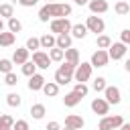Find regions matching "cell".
Wrapping results in <instances>:
<instances>
[{
	"label": "cell",
	"mask_w": 130,
	"mask_h": 130,
	"mask_svg": "<svg viewBox=\"0 0 130 130\" xmlns=\"http://www.w3.org/2000/svg\"><path fill=\"white\" fill-rule=\"evenodd\" d=\"M45 130H61V124H59V122H55V120H51V122L45 126Z\"/></svg>",
	"instance_id": "39"
},
{
	"label": "cell",
	"mask_w": 130,
	"mask_h": 130,
	"mask_svg": "<svg viewBox=\"0 0 130 130\" xmlns=\"http://www.w3.org/2000/svg\"><path fill=\"white\" fill-rule=\"evenodd\" d=\"M24 47H26L28 51H32V53H35V51H39V49H41V39H37V37H30V39L26 41V45H24Z\"/></svg>",
	"instance_id": "32"
},
{
	"label": "cell",
	"mask_w": 130,
	"mask_h": 130,
	"mask_svg": "<svg viewBox=\"0 0 130 130\" xmlns=\"http://www.w3.org/2000/svg\"><path fill=\"white\" fill-rule=\"evenodd\" d=\"M124 2H128V0H124Z\"/></svg>",
	"instance_id": "48"
},
{
	"label": "cell",
	"mask_w": 130,
	"mask_h": 130,
	"mask_svg": "<svg viewBox=\"0 0 130 130\" xmlns=\"http://www.w3.org/2000/svg\"><path fill=\"white\" fill-rule=\"evenodd\" d=\"M0 130H14V128H10V126H0Z\"/></svg>",
	"instance_id": "45"
},
{
	"label": "cell",
	"mask_w": 130,
	"mask_h": 130,
	"mask_svg": "<svg viewBox=\"0 0 130 130\" xmlns=\"http://www.w3.org/2000/svg\"><path fill=\"white\" fill-rule=\"evenodd\" d=\"M53 47H57V35H53V32L43 35L41 37V49H53Z\"/></svg>",
	"instance_id": "16"
},
{
	"label": "cell",
	"mask_w": 130,
	"mask_h": 130,
	"mask_svg": "<svg viewBox=\"0 0 130 130\" xmlns=\"http://www.w3.org/2000/svg\"><path fill=\"white\" fill-rule=\"evenodd\" d=\"M77 6H85V4H89V0H73Z\"/></svg>",
	"instance_id": "41"
},
{
	"label": "cell",
	"mask_w": 130,
	"mask_h": 130,
	"mask_svg": "<svg viewBox=\"0 0 130 130\" xmlns=\"http://www.w3.org/2000/svg\"><path fill=\"white\" fill-rule=\"evenodd\" d=\"M0 16L2 18H12L14 16V8H12V4H0Z\"/></svg>",
	"instance_id": "30"
},
{
	"label": "cell",
	"mask_w": 130,
	"mask_h": 130,
	"mask_svg": "<svg viewBox=\"0 0 130 130\" xmlns=\"http://www.w3.org/2000/svg\"><path fill=\"white\" fill-rule=\"evenodd\" d=\"M49 57H51V61H63L65 59V51L59 49V47H53V49H49Z\"/></svg>",
	"instance_id": "28"
},
{
	"label": "cell",
	"mask_w": 130,
	"mask_h": 130,
	"mask_svg": "<svg viewBox=\"0 0 130 130\" xmlns=\"http://www.w3.org/2000/svg\"><path fill=\"white\" fill-rule=\"evenodd\" d=\"M73 91H75L79 98H85V95L89 93V87H87L85 83H79V81H77V83H75V87H73Z\"/></svg>",
	"instance_id": "33"
},
{
	"label": "cell",
	"mask_w": 130,
	"mask_h": 130,
	"mask_svg": "<svg viewBox=\"0 0 130 130\" xmlns=\"http://www.w3.org/2000/svg\"><path fill=\"white\" fill-rule=\"evenodd\" d=\"M0 126H10V128H14V118H12L10 114H2V116H0Z\"/></svg>",
	"instance_id": "36"
},
{
	"label": "cell",
	"mask_w": 130,
	"mask_h": 130,
	"mask_svg": "<svg viewBox=\"0 0 130 130\" xmlns=\"http://www.w3.org/2000/svg\"><path fill=\"white\" fill-rule=\"evenodd\" d=\"M85 26H87L89 32H95V35H102V32L106 30V22H104V18H100V16H95V14L87 16Z\"/></svg>",
	"instance_id": "6"
},
{
	"label": "cell",
	"mask_w": 130,
	"mask_h": 130,
	"mask_svg": "<svg viewBox=\"0 0 130 130\" xmlns=\"http://www.w3.org/2000/svg\"><path fill=\"white\" fill-rule=\"evenodd\" d=\"M122 124H124L122 116H102V120L98 124V130H116Z\"/></svg>",
	"instance_id": "3"
},
{
	"label": "cell",
	"mask_w": 130,
	"mask_h": 130,
	"mask_svg": "<svg viewBox=\"0 0 130 130\" xmlns=\"http://www.w3.org/2000/svg\"><path fill=\"white\" fill-rule=\"evenodd\" d=\"M114 12H116V14H120V16H124V14H128V12H130V4H128V2H124V0H118V2H116V6H114Z\"/></svg>",
	"instance_id": "25"
},
{
	"label": "cell",
	"mask_w": 130,
	"mask_h": 130,
	"mask_svg": "<svg viewBox=\"0 0 130 130\" xmlns=\"http://www.w3.org/2000/svg\"><path fill=\"white\" fill-rule=\"evenodd\" d=\"M28 49L26 47H20V49H14V55H12V63H16V65H24L26 61H28Z\"/></svg>",
	"instance_id": "14"
},
{
	"label": "cell",
	"mask_w": 130,
	"mask_h": 130,
	"mask_svg": "<svg viewBox=\"0 0 130 130\" xmlns=\"http://www.w3.org/2000/svg\"><path fill=\"white\" fill-rule=\"evenodd\" d=\"M71 43H73V37L69 35V32H61V35H57V47L59 49H69L71 47Z\"/></svg>",
	"instance_id": "18"
},
{
	"label": "cell",
	"mask_w": 130,
	"mask_h": 130,
	"mask_svg": "<svg viewBox=\"0 0 130 130\" xmlns=\"http://www.w3.org/2000/svg\"><path fill=\"white\" fill-rule=\"evenodd\" d=\"M91 110H93V114H98V116H108L110 104H108L106 98H95V100L91 102Z\"/></svg>",
	"instance_id": "10"
},
{
	"label": "cell",
	"mask_w": 130,
	"mask_h": 130,
	"mask_svg": "<svg viewBox=\"0 0 130 130\" xmlns=\"http://www.w3.org/2000/svg\"><path fill=\"white\" fill-rule=\"evenodd\" d=\"M124 69L130 73V59H126V61H124Z\"/></svg>",
	"instance_id": "42"
},
{
	"label": "cell",
	"mask_w": 130,
	"mask_h": 130,
	"mask_svg": "<svg viewBox=\"0 0 130 130\" xmlns=\"http://www.w3.org/2000/svg\"><path fill=\"white\" fill-rule=\"evenodd\" d=\"M32 61H35V65L39 69H49V65H51V57L45 51H35L32 53Z\"/></svg>",
	"instance_id": "11"
},
{
	"label": "cell",
	"mask_w": 130,
	"mask_h": 130,
	"mask_svg": "<svg viewBox=\"0 0 130 130\" xmlns=\"http://www.w3.org/2000/svg\"><path fill=\"white\" fill-rule=\"evenodd\" d=\"M41 91H43L47 98H55V95L59 93V83H57V81H47Z\"/></svg>",
	"instance_id": "19"
},
{
	"label": "cell",
	"mask_w": 130,
	"mask_h": 130,
	"mask_svg": "<svg viewBox=\"0 0 130 130\" xmlns=\"http://www.w3.org/2000/svg\"><path fill=\"white\" fill-rule=\"evenodd\" d=\"M14 39H16L14 32L2 30V32H0V47H12V45H14Z\"/></svg>",
	"instance_id": "22"
},
{
	"label": "cell",
	"mask_w": 130,
	"mask_h": 130,
	"mask_svg": "<svg viewBox=\"0 0 130 130\" xmlns=\"http://www.w3.org/2000/svg\"><path fill=\"white\" fill-rule=\"evenodd\" d=\"M91 87H93V91H98V93L104 91V89L108 87V85H106V77H95V79L91 81Z\"/></svg>",
	"instance_id": "31"
},
{
	"label": "cell",
	"mask_w": 130,
	"mask_h": 130,
	"mask_svg": "<svg viewBox=\"0 0 130 130\" xmlns=\"http://www.w3.org/2000/svg\"><path fill=\"white\" fill-rule=\"evenodd\" d=\"M120 41L126 43V45H130V28H124V30L120 32Z\"/></svg>",
	"instance_id": "38"
},
{
	"label": "cell",
	"mask_w": 130,
	"mask_h": 130,
	"mask_svg": "<svg viewBox=\"0 0 130 130\" xmlns=\"http://www.w3.org/2000/svg\"><path fill=\"white\" fill-rule=\"evenodd\" d=\"M65 61H69V63H73V65H79V51L73 49V47L65 49Z\"/></svg>",
	"instance_id": "23"
},
{
	"label": "cell",
	"mask_w": 130,
	"mask_h": 130,
	"mask_svg": "<svg viewBox=\"0 0 130 130\" xmlns=\"http://www.w3.org/2000/svg\"><path fill=\"white\" fill-rule=\"evenodd\" d=\"M120 130H130V122H124V124L120 126Z\"/></svg>",
	"instance_id": "43"
},
{
	"label": "cell",
	"mask_w": 130,
	"mask_h": 130,
	"mask_svg": "<svg viewBox=\"0 0 130 130\" xmlns=\"http://www.w3.org/2000/svg\"><path fill=\"white\" fill-rule=\"evenodd\" d=\"M8 30H10V32H14V35H16V32H20V30H22V22H20L16 16L8 18Z\"/></svg>",
	"instance_id": "26"
},
{
	"label": "cell",
	"mask_w": 130,
	"mask_h": 130,
	"mask_svg": "<svg viewBox=\"0 0 130 130\" xmlns=\"http://www.w3.org/2000/svg\"><path fill=\"white\" fill-rule=\"evenodd\" d=\"M108 61H110V55H108V49H98L93 55H91V65L93 67H106L108 65Z\"/></svg>",
	"instance_id": "9"
},
{
	"label": "cell",
	"mask_w": 130,
	"mask_h": 130,
	"mask_svg": "<svg viewBox=\"0 0 130 130\" xmlns=\"http://www.w3.org/2000/svg\"><path fill=\"white\" fill-rule=\"evenodd\" d=\"M45 83H47V81H45V77H43L41 73H35V75L28 77V89H30V91H39V89H43Z\"/></svg>",
	"instance_id": "15"
},
{
	"label": "cell",
	"mask_w": 130,
	"mask_h": 130,
	"mask_svg": "<svg viewBox=\"0 0 130 130\" xmlns=\"http://www.w3.org/2000/svg\"><path fill=\"white\" fill-rule=\"evenodd\" d=\"M39 0H18V4L20 6H24V8H30V6H35Z\"/></svg>",
	"instance_id": "40"
},
{
	"label": "cell",
	"mask_w": 130,
	"mask_h": 130,
	"mask_svg": "<svg viewBox=\"0 0 130 130\" xmlns=\"http://www.w3.org/2000/svg\"><path fill=\"white\" fill-rule=\"evenodd\" d=\"M91 69H93V65H91V63H79V65L75 67L73 79H75V81H79V83L89 81V77H91Z\"/></svg>",
	"instance_id": "5"
},
{
	"label": "cell",
	"mask_w": 130,
	"mask_h": 130,
	"mask_svg": "<svg viewBox=\"0 0 130 130\" xmlns=\"http://www.w3.org/2000/svg\"><path fill=\"white\" fill-rule=\"evenodd\" d=\"M75 67H77V65H73V63L65 61V63L55 71V81H57L59 85H67V83H71L73 73H75Z\"/></svg>",
	"instance_id": "2"
},
{
	"label": "cell",
	"mask_w": 130,
	"mask_h": 130,
	"mask_svg": "<svg viewBox=\"0 0 130 130\" xmlns=\"http://www.w3.org/2000/svg\"><path fill=\"white\" fill-rule=\"evenodd\" d=\"M87 8H89L91 14H104V12L110 10V4H108L106 0H89Z\"/></svg>",
	"instance_id": "12"
},
{
	"label": "cell",
	"mask_w": 130,
	"mask_h": 130,
	"mask_svg": "<svg viewBox=\"0 0 130 130\" xmlns=\"http://www.w3.org/2000/svg\"><path fill=\"white\" fill-rule=\"evenodd\" d=\"M4 83H6V85H10V87H14V85L18 83L16 73H12V71H10V73H6V75H4Z\"/></svg>",
	"instance_id": "35"
},
{
	"label": "cell",
	"mask_w": 130,
	"mask_h": 130,
	"mask_svg": "<svg viewBox=\"0 0 130 130\" xmlns=\"http://www.w3.org/2000/svg\"><path fill=\"white\" fill-rule=\"evenodd\" d=\"M71 20L67 18V16H63V18H53L51 20V32L53 35H61V32H71Z\"/></svg>",
	"instance_id": "4"
},
{
	"label": "cell",
	"mask_w": 130,
	"mask_h": 130,
	"mask_svg": "<svg viewBox=\"0 0 130 130\" xmlns=\"http://www.w3.org/2000/svg\"><path fill=\"white\" fill-rule=\"evenodd\" d=\"M4 30V20H2V16H0V32Z\"/></svg>",
	"instance_id": "44"
},
{
	"label": "cell",
	"mask_w": 130,
	"mask_h": 130,
	"mask_svg": "<svg viewBox=\"0 0 130 130\" xmlns=\"http://www.w3.org/2000/svg\"><path fill=\"white\" fill-rule=\"evenodd\" d=\"M47 2H55V0H47Z\"/></svg>",
	"instance_id": "47"
},
{
	"label": "cell",
	"mask_w": 130,
	"mask_h": 130,
	"mask_svg": "<svg viewBox=\"0 0 130 130\" xmlns=\"http://www.w3.org/2000/svg\"><path fill=\"white\" fill-rule=\"evenodd\" d=\"M6 104H8L10 108H18V106L22 104V98H20V93H16V91H10V93L6 95Z\"/></svg>",
	"instance_id": "24"
},
{
	"label": "cell",
	"mask_w": 130,
	"mask_h": 130,
	"mask_svg": "<svg viewBox=\"0 0 130 130\" xmlns=\"http://www.w3.org/2000/svg\"><path fill=\"white\" fill-rule=\"evenodd\" d=\"M14 130H28V122L26 120H16L14 122Z\"/></svg>",
	"instance_id": "37"
},
{
	"label": "cell",
	"mask_w": 130,
	"mask_h": 130,
	"mask_svg": "<svg viewBox=\"0 0 130 130\" xmlns=\"http://www.w3.org/2000/svg\"><path fill=\"white\" fill-rule=\"evenodd\" d=\"M12 71V59H0V73H10Z\"/></svg>",
	"instance_id": "34"
},
{
	"label": "cell",
	"mask_w": 130,
	"mask_h": 130,
	"mask_svg": "<svg viewBox=\"0 0 130 130\" xmlns=\"http://www.w3.org/2000/svg\"><path fill=\"white\" fill-rule=\"evenodd\" d=\"M61 130H73V128H67V126H65V128H61Z\"/></svg>",
	"instance_id": "46"
},
{
	"label": "cell",
	"mask_w": 130,
	"mask_h": 130,
	"mask_svg": "<svg viewBox=\"0 0 130 130\" xmlns=\"http://www.w3.org/2000/svg\"><path fill=\"white\" fill-rule=\"evenodd\" d=\"M45 114H47L45 104H32V106H30V116H32L35 120H43Z\"/></svg>",
	"instance_id": "21"
},
{
	"label": "cell",
	"mask_w": 130,
	"mask_h": 130,
	"mask_svg": "<svg viewBox=\"0 0 130 130\" xmlns=\"http://www.w3.org/2000/svg\"><path fill=\"white\" fill-rule=\"evenodd\" d=\"M71 10H73L71 4H65V2H47L39 10V20L41 22H49L53 18H63V16H69Z\"/></svg>",
	"instance_id": "1"
},
{
	"label": "cell",
	"mask_w": 130,
	"mask_h": 130,
	"mask_svg": "<svg viewBox=\"0 0 130 130\" xmlns=\"http://www.w3.org/2000/svg\"><path fill=\"white\" fill-rule=\"evenodd\" d=\"M87 32H89V30H87V26H85V24H81V22H77V24H73V26H71V37H73V39H85V37H87Z\"/></svg>",
	"instance_id": "17"
},
{
	"label": "cell",
	"mask_w": 130,
	"mask_h": 130,
	"mask_svg": "<svg viewBox=\"0 0 130 130\" xmlns=\"http://www.w3.org/2000/svg\"><path fill=\"white\" fill-rule=\"evenodd\" d=\"M37 65H35V61H26L24 65H22V75H26V77H30V75H35L37 73Z\"/></svg>",
	"instance_id": "29"
},
{
	"label": "cell",
	"mask_w": 130,
	"mask_h": 130,
	"mask_svg": "<svg viewBox=\"0 0 130 130\" xmlns=\"http://www.w3.org/2000/svg\"><path fill=\"white\" fill-rule=\"evenodd\" d=\"M95 45H98V49H110V45H112V39H110L108 35H98V39H95Z\"/></svg>",
	"instance_id": "27"
},
{
	"label": "cell",
	"mask_w": 130,
	"mask_h": 130,
	"mask_svg": "<svg viewBox=\"0 0 130 130\" xmlns=\"http://www.w3.org/2000/svg\"><path fill=\"white\" fill-rule=\"evenodd\" d=\"M81 100H83V98H79V95H77V93L71 89L69 93H65V98H63V104H65V108H75V106H77Z\"/></svg>",
	"instance_id": "20"
},
{
	"label": "cell",
	"mask_w": 130,
	"mask_h": 130,
	"mask_svg": "<svg viewBox=\"0 0 130 130\" xmlns=\"http://www.w3.org/2000/svg\"><path fill=\"white\" fill-rule=\"evenodd\" d=\"M104 98L108 100L110 106H118V104L122 102V91H120V87H116V85H108V87L104 89Z\"/></svg>",
	"instance_id": "8"
},
{
	"label": "cell",
	"mask_w": 130,
	"mask_h": 130,
	"mask_svg": "<svg viewBox=\"0 0 130 130\" xmlns=\"http://www.w3.org/2000/svg\"><path fill=\"white\" fill-rule=\"evenodd\" d=\"M128 53V45L126 43H112L110 45V49H108V55H110V59H114V61H118V59H124V55Z\"/></svg>",
	"instance_id": "7"
},
{
	"label": "cell",
	"mask_w": 130,
	"mask_h": 130,
	"mask_svg": "<svg viewBox=\"0 0 130 130\" xmlns=\"http://www.w3.org/2000/svg\"><path fill=\"white\" fill-rule=\"evenodd\" d=\"M65 126H67V128H73V130H81V128L85 126V120H83L81 116H77V114H69V116L65 118Z\"/></svg>",
	"instance_id": "13"
}]
</instances>
